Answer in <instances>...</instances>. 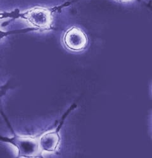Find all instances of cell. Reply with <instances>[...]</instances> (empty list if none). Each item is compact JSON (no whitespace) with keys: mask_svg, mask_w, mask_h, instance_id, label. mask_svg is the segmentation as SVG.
<instances>
[{"mask_svg":"<svg viewBox=\"0 0 152 158\" xmlns=\"http://www.w3.org/2000/svg\"><path fill=\"white\" fill-rule=\"evenodd\" d=\"M21 17L32 27L40 29L49 28L52 22L51 12L47 9L39 7L25 11Z\"/></svg>","mask_w":152,"mask_h":158,"instance_id":"1","label":"cell"},{"mask_svg":"<svg viewBox=\"0 0 152 158\" xmlns=\"http://www.w3.org/2000/svg\"><path fill=\"white\" fill-rule=\"evenodd\" d=\"M65 47L72 51H81L87 44V38L85 33L80 29L72 27L68 29L63 37Z\"/></svg>","mask_w":152,"mask_h":158,"instance_id":"2","label":"cell"},{"mask_svg":"<svg viewBox=\"0 0 152 158\" xmlns=\"http://www.w3.org/2000/svg\"><path fill=\"white\" fill-rule=\"evenodd\" d=\"M59 135L56 132H50L43 135L40 140V148L44 151H55L59 143Z\"/></svg>","mask_w":152,"mask_h":158,"instance_id":"3","label":"cell"}]
</instances>
